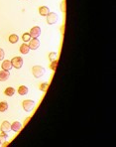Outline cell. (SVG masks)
<instances>
[{"label":"cell","instance_id":"cell-1","mask_svg":"<svg viewBox=\"0 0 116 147\" xmlns=\"http://www.w3.org/2000/svg\"><path fill=\"white\" fill-rule=\"evenodd\" d=\"M45 69L41 66H34L33 69H32V73H33V76L35 78H41L45 74Z\"/></svg>","mask_w":116,"mask_h":147},{"label":"cell","instance_id":"cell-2","mask_svg":"<svg viewBox=\"0 0 116 147\" xmlns=\"http://www.w3.org/2000/svg\"><path fill=\"white\" fill-rule=\"evenodd\" d=\"M34 105H35V102L31 100H24L23 102V108L25 111L29 112L33 109Z\"/></svg>","mask_w":116,"mask_h":147},{"label":"cell","instance_id":"cell-3","mask_svg":"<svg viewBox=\"0 0 116 147\" xmlns=\"http://www.w3.org/2000/svg\"><path fill=\"white\" fill-rule=\"evenodd\" d=\"M46 17H47V22L49 25H53L58 21V15L54 12H49Z\"/></svg>","mask_w":116,"mask_h":147},{"label":"cell","instance_id":"cell-4","mask_svg":"<svg viewBox=\"0 0 116 147\" xmlns=\"http://www.w3.org/2000/svg\"><path fill=\"white\" fill-rule=\"evenodd\" d=\"M12 67L16 68V69H20L23 66V59L21 57H15L12 59L11 61Z\"/></svg>","mask_w":116,"mask_h":147},{"label":"cell","instance_id":"cell-5","mask_svg":"<svg viewBox=\"0 0 116 147\" xmlns=\"http://www.w3.org/2000/svg\"><path fill=\"white\" fill-rule=\"evenodd\" d=\"M29 43V48L30 50H37L40 46V41L37 39V38H33V39L30 40Z\"/></svg>","mask_w":116,"mask_h":147},{"label":"cell","instance_id":"cell-6","mask_svg":"<svg viewBox=\"0 0 116 147\" xmlns=\"http://www.w3.org/2000/svg\"><path fill=\"white\" fill-rule=\"evenodd\" d=\"M30 35H31V37L33 38H38L40 35H41V28L38 27V26H35V27H33L31 29V31H30Z\"/></svg>","mask_w":116,"mask_h":147},{"label":"cell","instance_id":"cell-7","mask_svg":"<svg viewBox=\"0 0 116 147\" xmlns=\"http://www.w3.org/2000/svg\"><path fill=\"white\" fill-rule=\"evenodd\" d=\"M1 68L2 70H4V71H11L12 69V64H11V61H8V60H5V61H3V63H2L1 65Z\"/></svg>","mask_w":116,"mask_h":147},{"label":"cell","instance_id":"cell-8","mask_svg":"<svg viewBox=\"0 0 116 147\" xmlns=\"http://www.w3.org/2000/svg\"><path fill=\"white\" fill-rule=\"evenodd\" d=\"M9 76H10L9 72L2 70V72H0V82H5V80H7Z\"/></svg>","mask_w":116,"mask_h":147},{"label":"cell","instance_id":"cell-9","mask_svg":"<svg viewBox=\"0 0 116 147\" xmlns=\"http://www.w3.org/2000/svg\"><path fill=\"white\" fill-rule=\"evenodd\" d=\"M11 129V124L9 123L8 121H3L1 124V131H5L8 132L9 130Z\"/></svg>","mask_w":116,"mask_h":147},{"label":"cell","instance_id":"cell-10","mask_svg":"<svg viewBox=\"0 0 116 147\" xmlns=\"http://www.w3.org/2000/svg\"><path fill=\"white\" fill-rule=\"evenodd\" d=\"M21 127H22L21 123H19L18 121H15V122H13V123L11 124V129L13 130V131H15V132L20 131Z\"/></svg>","mask_w":116,"mask_h":147},{"label":"cell","instance_id":"cell-11","mask_svg":"<svg viewBox=\"0 0 116 147\" xmlns=\"http://www.w3.org/2000/svg\"><path fill=\"white\" fill-rule=\"evenodd\" d=\"M30 51V48H29V45H27L26 43L22 44L21 47H20V52H21L22 54H24V55H26V54H28Z\"/></svg>","mask_w":116,"mask_h":147},{"label":"cell","instance_id":"cell-12","mask_svg":"<svg viewBox=\"0 0 116 147\" xmlns=\"http://www.w3.org/2000/svg\"><path fill=\"white\" fill-rule=\"evenodd\" d=\"M49 12H50L49 8H48L47 6H41V7L39 8V13L41 16H47Z\"/></svg>","mask_w":116,"mask_h":147},{"label":"cell","instance_id":"cell-13","mask_svg":"<svg viewBox=\"0 0 116 147\" xmlns=\"http://www.w3.org/2000/svg\"><path fill=\"white\" fill-rule=\"evenodd\" d=\"M28 88L26 86H19V88H18V94H20V96H26V94H28Z\"/></svg>","mask_w":116,"mask_h":147},{"label":"cell","instance_id":"cell-14","mask_svg":"<svg viewBox=\"0 0 116 147\" xmlns=\"http://www.w3.org/2000/svg\"><path fill=\"white\" fill-rule=\"evenodd\" d=\"M14 94H15V90H14L13 88H11V86H8V88H6V90H4V94L7 96H14Z\"/></svg>","mask_w":116,"mask_h":147},{"label":"cell","instance_id":"cell-15","mask_svg":"<svg viewBox=\"0 0 116 147\" xmlns=\"http://www.w3.org/2000/svg\"><path fill=\"white\" fill-rule=\"evenodd\" d=\"M18 40H19V37H18L16 34H12V35L9 36V42L11 44H15L18 42Z\"/></svg>","mask_w":116,"mask_h":147},{"label":"cell","instance_id":"cell-16","mask_svg":"<svg viewBox=\"0 0 116 147\" xmlns=\"http://www.w3.org/2000/svg\"><path fill=\"white\" fill-rule=\"evenodd\" d=\"M8 109V103L6 102H0V112H4Z\"/></svg>","mask_w":116,"mask_h":147},{"label":"cell","instance_id":"cell-17","mask_svg":"<svg viewBox=\"0 0 116 147\" xmlns=\"http://www.w3.org/2000/svg\"><path fill=\"white\" fill-rule=\"evenodd\" d=\"M22 40H23L24 42H29L30 40H31V35H30L29 33H25L22 35Z\"/></svg>","mask_w":116,"mask_h":147},{"label":"cell","instance_id":"cell-18","mask_svg":"<svg viewBox=\"0 0 116 147\" xmlns=\"http://www.w3.org/2000/svg\"><path fill=\"white\" fill-rule=\"evenodd\" d=\"M48 86H49V84H48V82H45V84H42L41 86H40V90H41L42 92H47Z\"/></svg>","mask_w":116,"mask_h":147},{"label":"cell","instance_id":"cell-19","mask_svg":"<svg viewBox=\"0 0 116 147\" xmlns=\"http://www.w3.org/2000/svg\"><path fill=\"white\" fill-rule=\"evenodd\" d=\"M49 59L50 61H55V60H57V53H55V52H53V53H50L49 55Z\"/></svg>","mask_w":116,"mask_h":147},{"label":"cell","instance_id":"cell-20","mask_svg":"<svg viewBox=\"0 0 116 147\" xmlns=\"http://www.w3.org/2000/svg\"><path fill=\"white\" fill-rule=\"evenodd\" d=\"M57 66H58V61H57V60H55V61H53V63L51 64L50 68H51L52 71H56V69H57Z\"/></svg>","mask_w":116,"mask_h":147},{"label":"cell","instance_id":"cell-21","mask_svg":"<svg viewBox=\"0 0 116 147\" xmlns=\"http://www.w3.org/2000/svg\"><path fill=\"white\" fill-rule=\"evenodd\" d=\"M0 138L1 139H3V140H6L8 138V134H7V132H5V131H1V133H0Z\"/></svg>","mask_w":116,"mask_h":147},{"label":"cell","instance_id":"cell-22","mask_svg":"<svg viewBox=\"0 0 116 147\" xmlns=\"http://www.w3.org/2000/svg\"><path fill=\"white\" fill-rule=\"evenodd\" d=\"M5 57V53H4L3 49H0V61L3 60V58Z\"/></svg>","mask_w":116,"mask_h":147},{"label":"cell","instance_id":"cell-23","mask_svg":"<svg viewBox=\"0 0 116 147\" xmlns=\"http://www.w3.org/2000/svg\"><path fill=\"white\" fill-rule=\"evenodd\" d=\"M0 144H1V138H0Z\"/></svg>","mask_w":116,"mask_h":147}]
</instances>
